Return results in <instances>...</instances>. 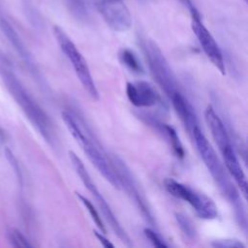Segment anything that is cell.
I'll use <instances>...</instances> for the list:
<instances>
[{
	"mask_svg": "<svg viewBox=\"0 0 248 248\" xmlns=\"http://www.w3.org/2000/svg\"><path fill=\"white\" fill-rule=\"evenodd\" d=\"M179 1L189 10V12H190V14H191V17H192V16H201L199 11L197 10V8L195 7V5L193 4L192 0H179Z\"/></svg>",
	"mask_w": 248,
	"mask_h": 248,
	"instance_id": "d4e9b609",
	"label": "cell"
},
{
	"mask_svg": "<svg viewBox=\"0 0 248 248\" xmlns=\"http://www.w3.org/2000/svg\"><path fill=\"white\" fill-rule=\"evenodd\" d=\"M111 163L115 169V171L118 175L119 182H120V187L124 188V190L128 193V195L134 200V202L137 203L138 207L140 209L143 217L150 223L152 226H154V220L153 216L151 214V211L148 207L147 202L140 192V189L133 177L130 170L128 167L125 165V163L119 159L116 155L111 157Z\"/></svg>",
	"mask_w": 248,
	"mask_h": 248,
	"instance_id": "ba28073f",
	"label": "cell"
},
{
	"mask_svg": "<svg viewBox=\"0 0 248 248\" xmlns=\"http://www.w3.org/2000/svg\"><path fill=\"white\" fill-rule=\"evenodd\" d=\"M211 246L216 248H244L245 247V245L240 240L235 238L217 239L211 243Z\"/></svg>",
	"mask_w": 248,
	"mask_h": 248,
	"instance_id": "7402d4cb",
	"label": "cell"
},
{
	"mask_svg": "<svg viewBox=\"0 0 248 248\" xmlns=\"http://www.w3.org/2000/svg\"><path fill=\"white\" fill-rule=\"evenodd\" d=\"M94 234H95V236L97 237V239L101 242V244L104 246V247H106V248H113L114 247V245L103 234V232H94Z\"/></svg>",
	"mask_w": 248,
	"mask_h": 248,
	"instance_id": "484cf974",
	"label": "cell"
},
{
	"mask_svg": "<svg viewBox=\"0 0 248 248\" xmlns=\"http://www.w3.org/2000/svg\"><path fill=\"white\" fill-rule=\"evenodd\" d=\"M5 156L9 162V164L11 165V167L13 168L14 171L16 172V176H17V179L18 181L20 182V184L22 183V174H21V170H20V168H19V164L16 160V158L15 157L14 153L9 149V148H5Z\"/></svg>",
	"mask_w": 248,
	"mask_h": 248,
	"instance_id": "cb8c5ba5",
	"label": "cell"
},
{
	"mask_svg": "<svg viewBox=\"0 0 248 248\" xmlns=\"http://www.w3.org/2000/svg\"><path fill=\"white\" fill-rule=\"evenodd\" d=\"M76 196L78 198V200L81 202V203L85 206V208H86L87 211L89 212L91 218L93 219L94 223L97 225V227H98V229L100 230V232H103V233H106V232H107V229H106V227H105V225H104V222H103V220H102V218H101L99 212L97 211V209L95 208V206L93 205V203H92L87 198H85L84 196H82V195L79 194V193H76Z\"/></svg>",
	"mask_w": 248,
	"mask_h": 248,
	"instance_id": "d6986e66",
	"label": "cell"
},
{
	"mask_svg": "<svg viewBox=\"0 0 248 248\" xmlns=\"http://www.w3.org/2000/svg\"><path fill=\"white\" fill-rule=\"evenodd\" d=\"M61 115L67 129L78 143L91 164L114 188L121 189L119 178L111 160L107 156L100 144L87 132H84L83 128L72 113L69 111H63Z\"/></svg>",
	"mask_w": 248,
	"mask_h": 248,
	"instance_id": "3957f363",
	"label": "cell"
},
{
	"mask_svg": "<svg viewBox=\"0 0 248 248\" xmlns=\"http://www.w3.org/2000/svg\"><path fill=\"white\" fill-rule=\"evenodd\" d=\"M190 135L192 136L194 142L197 146V150L202 160L203 161L206 169L208 170L210 175L212 176L223 196L233 207L238 224L246 232L247 218L244 205L242 203L239 192L232 183V180L231 179V175L226 170L224 164L220 161L214 148L209 143L204 134L202 132L200 126L194 127Z\"/></svg>",
	"mask_w": 248,
	"mask_h": 248,
	"instance_id": "6da1fadb",
	"label": "cell"
},
{
	"mask_svg": "<svg viewBox=\"0 0 248 248\" xmlns=\"http://www.w3.org/2000/svg\"><path fill=\"white\" fill-rule=\"evenodd\" d=\"M0 76L7 89L21 108L26 117L50 145L55 141V133L48 115L23 86L16 77L10 59L0 51Z\"/></svg>",
	"mask_w": 248,
	"mask_h": 248,
	"instance_id": "7a4b0ae2",
	"label": "cell"
},
{
	"mask_svg": "<svg viewBox=\"0 0 248 248\" xmlns=\"http://www.w3.org/2000/svg\"><path fill=\"white\" fill-rule=\"evenodd\" d=\"M5 140V133L4 131L0 128V140Z\"/></svg>",
	"mask_w": 248,
	"mask_h": 248,
	"instance_id": "4316f807",
	"label": "cell"
},
{
	"mask_svg": "<svg viewBox=\"0 0 248 248\" xmlns=\"http://www.w3.org/2000/svg\"><path fill=\"white\" fill-rule=\"evenodd\" d=\"M156 126L158 127V129L165 134L166 138L168 139L171 148H172V151L173 153L175 154V156L177 158H184V155H185V152H184V149H183V146H182V143L179 140V137L175 131V129L170 126V125H168V124H165V123H160V122H155Z\"/></svg>",
	"mask_w": 248,
	"mask_h": 248,
	"instance_id": "2e32d148",
	"label": "cell"
},
{
	"mask_svg": "<svg viewBox=\"0 0 248 248\" xmlns=\"http://www.w3.org/2000/svg\"><path fill=\"white\" fill-rule=\"evenodd\" d=\"M0 28L3 31V33L6 35V37L8 38V40L10 41V43L14 46V47L16 48V50L18 52V54L20 55V57L24 60V62L28 65V67L32 70H34V64L32 62V58L31 55L29 53V51L27 50V48L25 47L23 42L21 41L20 37L18 36V34L16 33V31L13 28V26L5 19V18H0Z\"/></svg>",
	"mask_w": 248,
	"mask_h": 248,
	"instance_id": "9a60e30c",
	"label": "cell"
},
{
	"mask_svg": "<svg viewBox=\"0 0 248 248\" xmlns=\"http://www.w3.org/2000/svg\"><path fill=\"white\" fill-rule=\"evenodd\" d=\"M164 186L171 196L188 202L200 218L212 220L218 216L216 204L205 194L171 178L166 179Z\"/></svg>",
	"mask_w": 248,
	"mask_h": 248,
	"instance_id": "52a82bcc",
	"label": "cell"
},
{
	"mask_svg": "<svg viewBox=\"0 0 248 248\" xmlns=\"http://www.w3.org/2000/svg\"><path fill=\"white\" fill-rule=\"evenodd\" d=\"M84 1H86V0H84Z\"/></svg>",
	"mask_w": 248,
	"mask_h": 248,
	"instance_id": "83f0119b",
	"label": "cell"
},
{
	"mask_svg": "<svg viewBox=\"0 0 248 248\" xmlns=\"http://www.w3.org/2000/svg\"><path fill=\"white\" fill-rule=\"evenodd\" d=\"M119 60L120 62L132 73L137 74V75H143L144 74V69L139 60L138 56L136 53L131 50L130 48H122L120 49L119 53Z\"/></svg>",
	"mask_w": 248,
	"mask_h": 248,
	"instance_id": "e0dca14e",
	"label": "cell"
},
{
	"mask_svg": "<svg viewBox=\"0 0 248 248\" xmlns=\"http://www.w3.org/2000/svg\"><path fill=\"white\" fill-rule=\"evenodd\" d=\"M143 233H144L145 237L152 243L153 246L159 247V248L168 247V244L163 240V238L155 231H153L152 229L145 228L143 230Z\"/></svg>",
	"mask_w": 248,
	"mask_h": 248,
	"instance_id": "603a6c76",
	"label": "cell"
},
{
	"mask_svg": "<svg viewBox=\"0 0 248 248\" xmlns=\"http://www.w3.org/2000/svg\"><path fill=\"white\" fill-rule=\"evenodd\" d=\"M222 158H223V163L228 170L229 174L234 182L237 184V186L240 189V192L246 198L247 196V180L246 176L244 174V171L241 168V165L238 161V158L234 152V149L232 148V144H229L222 149H220Z\"/></svg>",
	"mask_w": 248,
	"mask_h": 248,
	"instance_id": "7c38bea8",
	"label": "cell"
},
{
	"mask_svg": "<svg viewBox=\"0 0 248 248\" xmlns=\"http://www.w3.org/2000/svg\"><path fill=\"white\" fill-rule=\"evenodd\" d=\"M53 34L59 45L60 49L63 51L65 56L72 64L74 71L84 90L93 100H99V93L97 87L93 80L86 60L84 59L82 54L77 48L73 41L64 32V30L61 29L59 26L53 27Z\"/></svg>",
	"mask_w": 248,
	"mask_h": 248,
	"instance_id": "8992f818",
	"label": "cell"
},
{
	"mask_svg": "<svg viewBox=\"0 0 248 248\" xmlns=\"http://www.w3.org/2000/svg\"><path fill=\"white\" fill-rule=\"evenodd\" d=\"M69 157L71 160V163L73 165V168L75 169L76 172L78 173V175L79 176L81 182L83 183V185L86 187V189L90 192V194L94 197L101 212L103 213L105 219L107 220V222L109 224L111 230L113 231V232L117 235V237L127 246H131V240L129 235L126 233L125 230L122 228L121 224L119 223V221L117 220L116 216L114 215L113 211L111 210L109 204L107 202V201L105 200V198L103 197V195L100 193L99 189L97 188L96 184L94 183V181L92 180L90 174L88 173L86 168L84 167L81 159L73 151H69Z\"/></svg>",
	"mask_w": 248,
	"mask_h": 248,
	"instance_id": "277c9868",
	"label": "cell"
},
{
	"mask_svg": "<svg viewBox=\"0 0 248 248\" xmlns=\"http://www.w3.org/2000/svg\"><path fill=\"white\" fill-rule=\"evenodd\" d=\"M142 47L150 73L166 95L170 98L173 94L179 92L180 89L175 76L157 44L151 40H146L143 42Z\"/></svg>",
	"mask_w": 248,
	"mask_h": 248,
	"instance_id": "5b68a950",
	"label": "cell"
},
{
	"mask_svg": "<svg viewBox=\"0 0 248 248\" xmlns=\"http://www.w3.org/2000/svg\"><path fill=\"white\" fill-rule=\"evenodd\" d=\"M175 219L177 221V224L182 231V232L186 235L188 238H194L196 235V229L194 224L191 222V220L181 213L175 214Z\"/></svg>",
	"mask_w": 248,
	"mask_h": 248,
	"instance_id": "44dd1931",
	"label": "cell"
},
{
	"mask_svg": "<svg viewBox=\"0 0 248 248\" xmlns=\"http://www.w3.org/2000/svg\"><path fill=\"white\" fill-rule=\"evenodd\" d=\"M204 119L219 150L231 144V140L225 124L210 105H208L204 110Z\"/></svg>",
	"mask_w": 248,
	"mask_h": 248,
	"instance_id": "4fadbf2b",
	"label": "cell"
},
{
	"mask_svg": "<svg viewBox=\"0 0 248 248\" xmlns=\"http://www.w3.org/2000/svg\"><path fill=\"white\" fill-rule=\"evenodd\" d=\"M97 9L112 30L125 32L131 28L132 16L122 0H99Z\"/></svg>",
	"mask_w": 248,
	"mask_h": 248,
	"instance_id": "9c48e42d",
	"label": "cell"
},
{
	"mask_svg": "<svg viewBox=\"0 0 248 248\" xmlns=\"http://www.w3.org/2000/svg\"><path fill=\"white\" fill-rule=\"evenodd\" d=\"M64 2L68 11L76 19L80 21L88 19V10L84 0H64Z\"/></svg>",
	"mask_w": 248,
	"mask_h": 248,
	"instance_id": "ac0fdd59",
	"label": "cell"
},
{
	"mask_svg": "<svg viewBox=\"0 0 248 248\" xmlns=\"http://www.w3.org/2000/svg\"><path fill=\"white\" fill-rule=\"evenodd\" d=\"M191 26L207 58L222 75H225V62L221 49L211 33L202 22L201 16H193Z\"/></svg>",
	"mask_w": 248,
	"mask_h": 248,
	"instance_id": "30bf717a",
	"label": "cell"
},
{
	"mask_svg": "<svg viewBox=\"0 0 248 248\" xmlns=\"http://www.w3.org/2000/svg\"><path fill=\"white\" fill-rule=\"evenodd\" d=\"M170 100L173 106V108L176 114L184 124L189 134H191L193 128L196 126H199V121L192 105L184 97L181 91L173 94L170 98Z\"/></svg>",
	"mask_w": 248,
	"mask_h": 248,
	"instance_id": "5bb4252c",
	"label": "cell"
},
{
	"mask_svg": "<svg viewBox=\"0 0 248 248\" xmlns=\"http://www.w3.org/2000/svg\"><path fill=\"white\" fill-rule=\"evenodd\" d=\"M126 95L130 103L137 108H151L163 105L160 93L150 82L145 80L127 82Z\"/></svg>",
	"mask_w": 248,
	"mask_h": 248,
	"instance_id": "8fae6325",
	"label": "cell"
},
{
	"mask_svg": "<svg viewBox=\"0 0 248 248\" xmlns=\"http://www.w3.org/2000/svg\"><path fill=\"white\" fill-rule=\"evenodd\" d=\"M8 239L14 247L19 248H30L32 244L28 241L25 235L17 229H10L8 231Z\"/></svg>",
	"mask_w": 248,
	"mask_h": 248,
	"instance_id": "ffe728a7",
	"label": "cell"
}]
</instances>
